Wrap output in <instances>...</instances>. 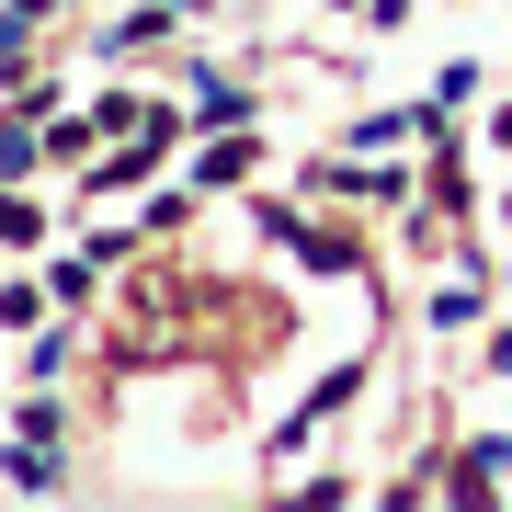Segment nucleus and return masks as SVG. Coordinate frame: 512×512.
I'll return each mask as SVG.
<instances>
[{"mask_svg":"<svg viewBox=\"0 0 512 512\" xmlns=\"http://www.w3.org/2000/svg\"><path fill=\"white\" fill-rule=\"evenodd\" d=\"M194 114L205 126H251V92H239V80H194Z\"/></svg>","mask_w":512,"mask_h":512,"instance_id":"f257e3e1","label":"nucleus"},{"mask_svg":"<svg viewBox=\"0 0 512 512\" xmlns=\"http://www.w3.org/2000/svg\"><path fill=\"white\" fill-rule=\"evenodd\" d=\"M0 239H35V205H12V194H0Z\"/></svg>","mask_w":512,"mask_h":512,"instance_id":"f03ea898","label":"nucleus"}]
</instances>
